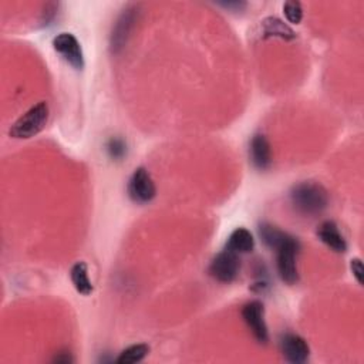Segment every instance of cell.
<instances>
[{"instance_id":"8992f818","label":"cell","mask_w":364,"mask_h":364,"mask_svg":"<svg viewBox=\"0 0 364 364\" xmlns=\"http://www.w3.org/2000/svg\"><path fill=\"white\" fill-rule=\"evenodd\" d=\"M242 317L256 338L257 343L266 344L269 341V331L264 321V307L263 303L259 300L249 301L242 309Z\"/></svg>"},{"instance_id":"7a4b0ae2","label":"cell","mask_w":364,"mask_h":364,"mask_svg":"<svg viewBox=\"0 0 364 364\" xmlns=\"http://www.w3.org/2000/svg\"><path fill=\"white\" fill-rule=\"evenodd\" d=\"M50 109L47 102L41 101L26 111L10 128L9 135L16 139H28L37 135L47 125Z\"/></svg>"},{"instance_id":"ba28073f","label":"cell","mask_w":364,"mask_h":364,"mask_svg":"<svg viewBox=\"0 0 364 364\" xmlns=\"http://www.w3.org/2000/svg\"><path fill=\"white\" fill-rule=\"evenodd\" d=\"M53 48L75 70L84 67V54L80 41L71 33H60L53 40Z\"/></svg>"},{"instance_id":"e0dca14e","label":"cell","mask_w":364,"mask_h":364,"mask_svg":"<svg viewBox=\"0 0 364 364\" xmlns=\"http://www.w3.org/2000/svg\"><path fill=\"white\" fill-rule=\"evenodd\" d=\"M283 14L286 17V20L291 24H299L303 18V9L301 4L299 1H286L283 4Z\"/></svg>"},{"instance_id":"5bb4252c","label":"cell","mask_w":364,"mask_h":364,"mask_svg":"<svg viewBox=\"0 0 364 364\" xmlns=\"http://www.w3.org/2000/svg\"><path fill=\"white\" fill-rule=\"evenodd\" d=\"M262 30H263V34L266 37L273 36V37H280V38H284V40H293L296 37L294 31L289 26H286L282 20H279L276 17L264 18L263 23H262Z\"/></svg>"},{"instance_id":"d6986e66","label":"cell","mask_w":364,"mask_h":364,"mask_svg":"<svg viewBox=\"0 0 364 364\" xmlns=\"http://www.w3.org/2000/svg\"><path fill=\"white\" fill-rule=\"evenodd\" d=\"M350 267H351L353 276L355 277V280L358 282V284H363V263H361V260H360L358 257L351 259Z\"/></svg>"},{"instance_id":"6da1fadb","label":"cell","mask_w":364,"mask_h":364,"mask_svg":"<svg viewBox=\"0 0 364 364\" xmlns=\"http://www.w3.org/2000/svg\"><path fill=\"white\" fill-rule=\"evenodd\" d=\"M290 202L293 208L303 215H317L323 212L328 203L327 191L314 182H301L290 191Z\"/></svg>"},{"instance_id":"4fadbf2b","label":"cell","mask_w":364,"mask_h":364,"mask_svg":"<svg viewBox=\"0 0 364 364\" xmlns=\"http://www.w3.org/2000/svg\"><path fill=\"white\" fill-rule=\"evenodd\" d=\"M70 279H71L74 289L80 294L90 296L92 293L94 287L88 277V267H87L85 262H77L75 264H73V267L70 270Z\"/></svg>"},{"instance_id":"277c9868","label":"cell","mask_w":364,"mask_h":364,"mask_svg":"<svg viewBox=\"0 0 364 364\" xmlns=\"http://www.w3.org/2000/svg\"><path fill=\"white\" fill-rule=\"evenodd\" d=\"M128 196L135 203H148L156 195L155 183L145 168H136L131 175L127 186Z\"/></svg>"},{"instance_id":"3957f363","label":"cell","mask_w":364,"mask_h":364,"mask_svg":"<svg viewBox=\"0 0 364 364\" xmlns=\"http://www.w3.org/2000/svg\"><path fill=\"white\" fill-rule=\"evenodd\" d=\"M276 266L280 279L286 284H294L299 280L297 273V255L300 252V243L296 237L287 235L283 243L276 249Z\"/></svg>"},{"instance_id":"7c38bea8","label":"cell","mask_w":364,"mask_h":364,"mask_svg":"<svg viewBox=\"0 0 364 364\" xmlns=\"http://www.w3.org/2000/svg\"><path fill=\"white\" fill-rule=\"evenodd\" d=\"M255 247V239L253 235L245 229V228H237L235 229L226 243V249L235 252V253H249Z\"/></svg>"},{"instance_id":"2e32d148","label":"cell","mask_w":364,"mask_h":364,"mask_svg":"<svg viewBox=\"0 0 364 364\" xmlns=\"http://www.w3.org/2000/svg\"><path fill=\"white\" fill-rule=\"evenodd\" d=\"M148 353H149V347L146 344H144V343L132 344V346L127 347L125 350H122L115 361L118 364L139 363V361H142L148 355Z\"/></svg>"},{"instance_id":"8fae6325","label":"cell","mask_w":364,"mask_h":364,"mask_svg":"<svg viewBox=\"0 0 364 364\" xmlns=\"http://www.w3.org/2000/svg\"><path fill=\"white\" fill-rule=\"evenodd\" d=\"M317 237L331 250L337 253H344L347 250V242L340 233V229L336 222L324 220L317 229Z\"/></svg>"},{"instance_id":"30bf717a","label":"cell","mask_w":364,"mask_h":364,"mask_svg":"<svg viewBox=\"0 0 364 364\" xmlns=\"http://www.w3.org/2000/svg\"><path fill=\"white\" fill-rule=\"evenodd\" d=\"M249 156L255 168L264 171L272 165V149L263 134H256L249 144Z\"/></svg>"},{"instance_id":"9a60e30c","label":"cell","mask_w":364,"mask_h":364,"mask_svg":"<svg viewBox=\"0 0 364 364\" xmlns=\"http://www.w3.org/2000/svg\"><path fill=\"white\" fill-rule=\"evenodd\" d=\"M259 235L263 240V243L266 246H269L270 249H277L283 240L287 237V233L277 229L276 226L270 225V223H262L259 226Z\"/></svg>"},{"instance_id":"5b68a950","label":"cell","mask_w":364,"mask_h":364,"mask_svg":"<svg viewBox=\"0 0 364 364\" xmlns=\"http://www.w3.org/2000/svg\"><path fill=\"white\" fill-rule=\"evenodd\" d=\"M240 270V260L237 253L225 249L213 257L209 266L210 276L220 283H230L236 279Z\"/></svg>"},{"instance_id":"ac0fdd59","label":"cell","mask_w":364,"mask_h":364,"mask_svg":"<svg viewBox=\"0 0 364 364\" xmlns=\"http://www.w3.org/2000/svg\"><path fill=\"white\" fill-rule=\"evenodd\" d=\"M108 152L112 158H119L125 154V144L122 139H118V138H112L109 142H108Z\"/></svg>"},{"instance_id":"9c48e42d","label":"cell","mask_w":364,"mask_h":364,"mask_svg":"<svg viewBox=\"0 0 364 364\" xmlns=\"http://www.w3.org/2000/svg\"><path fill=\"white\" fill-rule=\"evenodd\" d=\"M280 351L291 364H303L309 360L310 348L307 341L293 333H286L280 337Z\"/></svg>"},{"instance_id":"ffe728a7","label":"cell","mask_w":364,"mask_h":364,"mask_svg":"<svg viewBox=\"0 0 364 364\" xmlns=\"http://www.w3.org/2000/svg\"><path fill=\"white\" fill-rule=\"evenodd\" d=\"M54 361H57V363H71V361H73V358L70 357V354H63V355L55 357V358H54Z\"/></svg>"},{"instance_id":"52a82bcc","label":"cell","mask_w":364,"mask_h":364,"mask_svg":"<svg viewBox=\"0 0 364 364\" xmlns=\"http://www.w3.org/2000/svg\"><path fill=\"white\" fill-rule=\"evenodd\" d=\"M136 7H128L119 14L117 21L114 23L109 36V47L112 54H118L127 44L134 28V24L136 21Z\"/></svg>"}]
</instances>
